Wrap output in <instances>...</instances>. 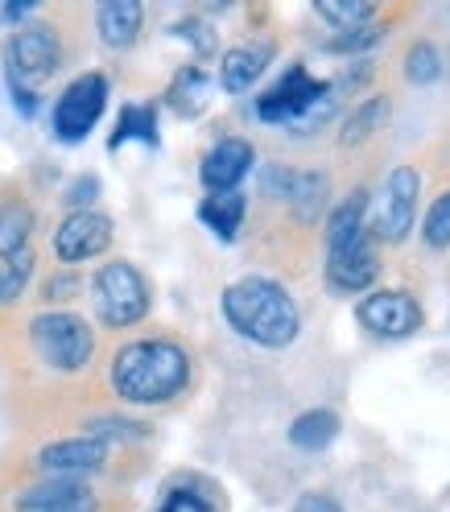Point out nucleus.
<instances>
[{"label": "nucleus", "mask_w": 450, "mask_h": 512, "mask_svg": "<svg viewBox=\"0 0 450 512\" xmlns=\"http://www.w3.org/2000/svg\"><path fill=\"white\" fill-rule=\"evenodd\" d=\"M108 384L116 401L133 409H157L178 401L195 384V356L174 335H141L116 347L108 360Z\"/></svg>", "instance_id": "f257e3e1"}, {"label": "nucleus", "mask_w": 450, "mask_h": 512, "mask_svg": "<svg viewBox=\"0 0 450 512\" xmlns=\"http://www.w3.org/2000/svg\"><path fill=\"white\" fill-rule=\"evenodd\" d=\"M219 306H223L228 327L240 339L269 347V351L289 347L302 331V314H298L294 294H289L277 277H265V273H248V277L232 281L228 290H223Z\"/></svg>", "instance_id": "f03ea898"}, {"label": "nucleus", "mask_w": 450, "mask_h": 512, "mask_svg": "<svg viewBox=\"0 0 450 512\" xmlns=\"http://www.w3.org/2000/svg\"><path fill=\"white\" fill-rule=\"evenodd\" d=\"M25 339L34 347L38 364L58 376L87 372L95 351H100V335L79 310H38L25 323Z\"/></svg>", "instance_id": "7ed1b4c3"}, {"label": "nucleus", "mask_w": 450, "mask_h": 512, "mask_svg": "<svg viewBox=\"0 0 450 512\" xmlns=\"http://www.w3.org/2000/svg\"><path fill=\"white\" fill-rule=\"evenodd\" d=\"M91 310H95V318H100V327L128 331V327H137L149 318L153 285L133 261L112 256V261H104L91 273Z\"/></svg>", "instance_id": "20e7f679"}, {"label": "nucleus", "mask_w": 450, "mask_h": 512, "mask_svg": "<svg viewBox=\"0 0 450 512\" xmlns=\"http://www.w3.org/2000/svg\"><path fill=\"white\" fill-rule=\"evenodd\" d=\"M62 62H67V42H62V29L54 25V17L25 21L5 42V79L21 87L38 91L62 71Z\"/></svg>", "instance_id": "39448f33"}, {"label": "nucleus", "mask_w": 450, "mask_h": 512, "mask_svg": "<svg viewBox=\"0 0 450 512\" xmlns=\"http://www.w3.org/2000/svg\"><path fill=\"white\" fill-rule=\"evenodd\" d=\"M417 199H422V174L413 166H397L384 178L380 195L372 203V219H368V240L372 244H401L413 232L417 219Z\"/></svg>", "instance_id": "423d86ee"}, {"label": "nucleus", "mask_w": 450, "mask_h": 512, "mask_svg": "<svg viewBox=\"0 0 450 512\" xmlns=\"http://www.w3.org/2000/svg\"><path fill=\"white\" fill-rule=\"evenodd\" d=\"M108 91H112V83H108L104 71H83L79 79H71L54 100V112H50L54 137L62 145H79L91 128L100 124V116L108 108Z\"/></svg>", "instance_id": "0eeeda50"}, {"label": "nucleus", "mask_w": 450, "mask_h": 512, "mask_svg": "<svg viewBox=\"0 0 450 512\" xmlns=\"http://www.w3.org/2000/svg\"><path fill=\"white\" fill-rule=\"evenodd\" d=\"M112 463V446L91 438V434H71V438H54L42 442L29 467L42 479H91Z\"/></svg>", "instance_id": "6e6552de"}, {"label": "nucleus", "mask_w": 450, "mask_h": 512, "mask_svg": "<svg viewBox=\"0 0 450 512\" xmlns=\"http://www.w3.org/2000/svg\"><path fill=\"white\" fill-rule=\"evenodd\" d=\"M116 240V223L112 215L104 211H67V219L54 228V256L58 265H83V261H95V256H104Z\"/></svg>", "instance_id": "1a4fd4ad"}, {"label": "nucleus", "mask_w": 450, "mask_h": 512, "mask_svg": "<svg viewBox=\"0 0 450 512\" xmlns=\"http://www.w3.org/2000/svg\"><path fill=\"white\" fill-rule=\"evenodd\" d=\"M331 83H318L302 62H294V67H285L281 79L256 100V120L265 124H294L310 104H318L327 95Z\"/></svg>", "instance_id": "9d476101"}, {"label": "nucleus", "mask_w": 450, "mask_h": 512, "mask_svg": "<svg viewBox=\"0 0 450 512\" xmlns=\"http://www.w3.org/2000/svg\"><path fill=\"white\" fill-rule=\"evenodd\" d=\"M356 318L368 335L380 339H409L417 327H422V302L405 290H372L360 306Z\"/></svg>", "instance_id": "9b49d317"}, {"label": "nucleus", "mask_w": 450, "mask_h": 512, "mask_svg": "<svg viewBox=\"0 0 450 512\" xmlns=\"http://www.w3.org/2000/svg\"><path fill=\"white\" fill-rule=\"evenodd\" d=\"M252 166H256L252 141L223 137L207 149L203 166H199V182L207 186V195H232V190H240V182L252 174Z\"/></svg>", "instance_id": "f8f14e48"}, {"label": "nucleus", "mask_w": 450, "mask_h": 512, "mask_svg": "<svg viewBox=\"0 0 450 512\" xmlns=\"http://www.w3.org/2000/svg\"><path fill=\"white\" fill-rule=\"evenodd\" d=\"M13 512H100V496L87 479H38L13 500Z\"/></svg>", "instance_id": "ddd939ff"}, {"label": "nucleus", "mask_w": 450, "mask_h": 512, "mask_svg": "<svg viewBox=\"0 0 450 512\" xmlns=\"http://www.w3.org/2000/svg\"><path fill=\"white\" fill-rule=\"evenodd\" d=\"M376 277H380V256H376V244L368 240V232L356 244H347L339 252H327V285L335 294L372 290Z\"/></svg>", "instance_id": "4468645a"}, {"label": "nucleus", "mask_w": 450, "mask_h": 512, "mask_svg": "<svg viewBox=\"0 0 450 512\" xmlns=\"http://www.w3.org/2000/svg\"><path fill=\"white\" fill-rule=\"evenodd\" d=\"M273 54H277V46L269 38H252V42H240L232 50H223V58H219V87L228 95H244L256 79L269 71Z\"/></svg>", "instance_id": "2eb2a0df"}, {"label": "nucleus", "mask_w": 450, "mask_h": 512, "mask_svg": "<svg viewBox=\"0 0 450 512\" xmlns=\"http://www.w3.org/2000/svg\"><path fill=\"white\" fill-rule=\"evenodd\" d=\"M141 29H145V5H137V0H104L95 9V34H100L108 50L137 46Z\"/></svg>", "instance_id": "dca6fc26"}, {"label": "nucleus", "mask_w": 450, "mask_h": 512, "mask_svg": "<svg viewBox=\"0 0 450 512\" xmlns=\"http://www.w3.org/2000/svg\"><path fill=\"white\" fill-rule=\"evenodd\" d=\"M281 203L289 207V215H294L298 223H314L318 215L327 211V203H331V178L323 170H298L294 166Z\"/></svg>", "instance_id": "f3484780"}, {"label": "nucleus", "mask_w": 450, "mask_h": 512, "mask_svg": "<svg viewBox=\"0 0 450 512\" xmlns=\"http://www.w3.org/2000/svg\"><path fill=\"white\" fill-rule=\"evenodd\" d=\"M157 512H223V500H219V488L211 484L207 475L182 471L166 484L162 508Z\"/></svg>", "instance_id": "a211bd4d"}, {"label": "nucleus", "mask_w": 450, "mask_h": 512, "mask_svg": "<svg viewBox=\"0 0 450 512\" xmlns=\"http://www.w3.org/2000/svg\"><path fill=\"white\" fill-rule=\"evenodd\" d=\"M244 219H248V199L240 195V190H232V195H207L199 203V223L219 244H236Z\"/></svg>", "instance_id": "6ab92c4d"}, {"label": "nucleus", "mask_w": 450, "mask_h": 512, "mask_svg": "<svg viewBox=\"0 0 450 512\" xmlns=\"http://www.w3.org/2000/svg\"><path fill=\"white\" fill-rule=\"evenodd\" d=\"M34 223H38V215L25 195H0V261H9V256L29 248Z\"/></svg>", "instance_id": "aec40b11"}, {"label": "nucleus", "mask_w": 450, "mask_h": 512, "mask_svg": "<svg viewBox=\"0 0 450 512\" xmlns=\"http://www.w3.org/2000/svg\"><path fill=\"white\" fill-rule=\"evenodd\" d=\"M364 219H368V190H351L343 203L331 207L327 215V252H339L347 244H356L364 236Z\"/></svg>", "instance_id": "412c9836"}, {"label": "nucleus", "mask_w": 450, "mask_h": 512, "mask_svg": "<svg viewBox=\"0 0 450 512\" xmlns=\"http://www.w3.org/2000/svg\"><path fill=\"white\" fill-rule=\"evenodd\" d=\"M128 141H141L149 149L162 145V128H157V104H124L116 116V128L108 137V149H124Z\"/></svg>", "instance_id": "4be33fe9"}, {"label": "nucleus", "mask_w": 450, "mask_h": 512, "mask_svg": "<svg viewBox=\"0 0 450 512\" xmlns=\"http://www.w3.org/2000/svg\"><path fill=\"white\" fill-rule=\"evenodd\" d=\"M343 422H339V413L335 409H306L298 413L294 422H289V442L298 446V451H327V446L339 438Z\"/></svg>", "instance_id": "5701e85b"}, {"label": "nucleus", "mask_w": 450, "mask_h": 512, "mask_svg": "<svg viewBox=\"0 0 450 512\" xmlns=\"http://www.w3.org/2000/svg\"><path fill=\"white\" fill-rule=\"evenodd\" d=\"M389 116H393V100L389 95H372V100H364V104H356L347 116H343V128H339V145H364L368 137H376L384 124H389Z\"/></svg>", "instance_id": "b1692460"}, {"label": "nucleus", "mask_w": 450, "mask_h": 512, "mask_svg": "<svg viewBox=\"0 0 450 512\" xmlns=\"http://www.w3.org/2000/svg\"><path fill=\"white\" fill-rule=\"evenodd\" d=\"M207 91H211V75L199 67V62H186V67L170 79L166 87V104L178 112V116H199L207 108Z\"/></svg>", "instance_id": "393cba45"}, {"label": "nucleus", "mask_w": 450, "mask_h": 512, "mask_svg": "<svg viewBox=\"0 0 450 512\" xmlns=\"http://www.w3.org/2000/svg\"><path fill=\"white\" fill-rule=\"evenodd\" d=\"M83 434H91V438H100V442L112 446V442H141V438L153 434V426L137 422V418H124V413H100V418H91L83 426Z\"/></svg>", "instance_id": "a878e982"}, {"label": "nucleus", "mask_w": 450, "mask_h": 512, "mask_svg": "<svg viewBox=\"0 0 450 512\" xmlns=\"http://www.w3.org/2000/svg\"><path fill=\"white\" fill-rule=\"evenodd\" d=\"M38 269V256L34 248H25L17 256H9V261H0V306H17V298L25 294L29 277H34Z\"/></svg>", "instance_id": "bb28decb"}, {"label": "nucleus", "mask_w": 450, "mask_h": 512, "mask_svg": "<svg viewBox=\"0 0 450 512\" xmlns=\"http://www.w3.org/2000/svg\"><path fill=\"white\" fill-rule=\"evenodd\" d=\"M314 13L323 17V21H331L339 34H343V29L368 25V21L376 17V5H372V0H318Z\"/></svg>", "instance_id": "cd10ccee"}, {"label": "nucleus", "mask_w": 450, "mask_h": 512, "mask_svg": "<svg viewBox=\"0 0 450 512\" xmlns=\"http://www.w3.org/2000/svg\"><path fill=\"white\" fill-rule=\"evenodd\" d=\"M438 75H442V54H438V46L413 42V46L405 50V79L417 83V87H426V83H434Z\"/></svg>", "instance_id": "c85d7f7f"}, {"label": "nucleus", "mask_w": 450, "mask_h": 512, "mask_svg": "<svg viewBox=\"0 0 450 512\" xmlns=\"http://www.w3.org/2000/svg\"><path fill=\"white\" fill-rule=\"evenodd\" d=\"M170 34H174V38H182V42H186L190 50H195L199 58H211V54H215V46H219L215 25H211V21H203V17H195V13L182 17V21H174V25H170Z\"/></svg>", "instance_id": "c756f323"}, {"label": "nucleus", "mask_w": 450, "mask_h": 512, "mask_svg": "<svg viewBox=\"0 0 450 512\" xmlns=\"http://www.w3.org/2000/svg\"><path fill=\"white\" fill-rule=\"evenodd\" d=\"M83 290V273L79 269H54L46 281H42V302H50L46 310H62V302H75Z\"/></svg>", "instance_id": "7c9ffc66"}, {"label": "nucleus", "mask_w": 450, "mask_h": 512, "mask_svg": "<svg viewBox=\"0 0 450 512\" xmlns=\"http://www.w3.org/2000/svg\"><path fill=\"white\" fill-rule=\"evenodd\" d=\"M384 42V29L380 25H360V29H343L339 38L327 42L331 54H360V50H372Z\"/></svg>", "instance_id": "2f4dec72"}, {"label": "nucleus", "mask_w": 450, "mask_h": 512, "mask_svg": "<svg viewBox=\"0 0 450 512\" xmlns=\"http://www.w3.org/2000/svg\"><path fill=\"white\" fill-rule=\"evenodd\" d=\"M426 244L430 248H446L450 244V190H442V195L430 203V211H426Z\"/></svg>", "instance_id": "473e14b6"}, {"label": "nucleus", "mask_w": 450, "mask_h": 512, "mask_svg": "<svg viewBox=\"0 0 450 512\" xmlns=\"http://www.w3.org/2000/svg\"><path fill=\"white\" fill-rule=\"evenodd\" d=\"M100 178L95 174H79L67 182V190H62V207L67 211H91V203H100Z\"/></svg>", "instance_id": "72a5a7b5"}, {"label": "nucleus", "mask_w": 450, "mask_h": 512, "mask_svg": "<svg viewBox=\"0 0 450 512\" xmlns=\"http://www.w3.org/2000/svg\"><path fill=\"white\" fill-rule=\"evenodd\" d=\"M5 83H9V95H13V108H17L25 120H34V116H38V104H42V91L21 87V83H13V79H5Z\"/></svg>", "instance_id": "f704fd0d"}, {"label": "nucleus", "mask_w": 450, "mask_h": 512, "mask_svg": "<svg viewBox=\"0 0 450 512\" xmlns=\"http://www.w3.org/2000/svg\"><path fill=\"white\" fill-rule=\"evenodd\" d=\"M34 13H38V0H5V5H0V21L9 29H21V21Z\"/></svg>", "instance_id": "c9c22d12"}, {"label": "nucleus", "mask_w": 450, "mask_h": 512, "mask_svg": "<svg viewBox=\"0 0 450 512\" xmlns=\"http://www.w3.org/2000/svg\"><path fill=\"white\" fill-rule=\"evenodd\" d=\"M294 512H347V508L327 492H306V496H298Z\"/></svg>", "instance_id": "e433bc0d"}]
</instances>
